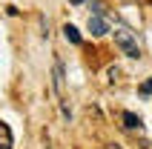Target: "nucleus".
<instances>
[{
	"label": "nucleus",
	"mask_w": 152,
	"mask_h": 149,
	"mask_svg": "<svg viewBox=\"0 0 152 149\" xmlns=\"http://www.w3.org/2000/svg\"><path fill=\"white\" fill-rule=\"evenodd\" d=\"M69 3H72V6H80V3H83V0H69Z\"/></svg>",
	"instance_id": "10"
},
{
	"label": "nucleus",
	"mask_w": 152,
	"mask_h": 149,
	"mask_svg": "<svg viewBox=\"0 0 152 149\" xmlns=\"http://www.w3.org/2000/svg\"><path fill=\"white\" fill-rule=\"evenodd\" d=\"M89 32L95 37H103V34H109V20L103 15H89Z\"/></svg>",
	"instance_id": "2"
},
{
	"label": "nucleus",
	"mask_w": 152,
	"mask_h": 149,
	"mask_svg": "<svg viewBox=\"0 0 152 149\" xmlns=\"http://www.w3.org/2000/svg\"><path fill=\"white\" fill-rule=\"evenodd\" d=\"M63 37H66L69 43H80V32H77L72 23H66V26H63Z\"/></svg>",
	"instance_id": "6"
},
{
	"label": "nucleus",
	"mask_w": 152,
	"mask_h": 149,
	"mask_svg": "<svg viewBox=\"0 0 152 149\" xmlns=\"http://www.w3.org/2000/svg\"><path fill=\"white\" fill-rule=\"evenodd\" d=\"M0 149H12V132L6 123H0Z\"/></svg>",
	"instance_id": "5"
},
{
	"label": "nucleus",
	"mask_w": 152,
	"mask_h": 149,
	"mask_svg": "<svg viewBox=\"0 0 152 149\" xmlns=\"http://www.w3.org/2000/svg\"><path fill=\"white\" fill-rule=\"evenodd\" d=\"M141 95H152V80H144V83H141Z\"/></svg>",
	"instance_id": "8"
},
{
	"label": "nucleus",
	"mask_w": 152,
	"mask_h": 149,
	"mask_svg": "<svg viewBox=\"0 0 152 149\" xmlns=\"http://www.w3.org/2000/svg\"><path fill=\"white\" fill-rule=\"evenodd\" d=\"M115 46H118L126 58H141V43H138L135 32L129 26H115Z\"/></svg>",
	"instance_id": "1"
},
{
	"label": "nucleus",
	"mask_w": 152,
	"mask_h": 149,
	"mask_svg": "<svg viewBox=\"0 0 152 149\" xmlns=\"http://www.w3.org/2000/svg\"><path fill=\"white\" fill-rule=\"evenodd\" d=\"M106 74H109V80H118V66H109V69H106Z\"/></svg>",
	"instance_id": "9"
},
{
	"label": "nucleus",
	"mask_w": 152,
	"mask_h": 149,
	"mask_svg": "<svg viewBox=\"0 0 152 149\" xmlns=\"http://www.w3.org/2000/svg\"><path fill=\"white\" fill-rule=\"evenodd\" d=\"M52 83H55V89H58V95L63 98V66H60V60L55 63V69H52Z\"/></svg>",
	"instance_id": "4"
},
{
	"label": "nucleus",
	"mask_w": 152,
	"mask_h": 149,
	"mask_svg": "<svg viewBox=\"0 0 152 149\" xmlns=\"http://www.w3.org/2000/svg\"><path fill=\"white\" fill-rule=\"evenodd\" d=\"M92 15H106V6L101 0H92Z\"/></svg>",
	"instance_id": "7"
},
{
	"label": "nucleus",
	"mask_w": 152,
	"mask_h": 149,
	"mask_svg": "<svg viewBox=\"0 0 152 149\" xmlns=\"http://www.w3.org/2000/svg\"><path fill=\"white\" fill-rule=\"evenodd\" d=\"M124 126L132 129V132H141V129H144V121H141L135 112H124Z\"/></svg>",
	"instance_id": "3"
},
{
	"label": "nucleus",
	"mask_w": 152,
	"mask_h": 149,
	"mask_svg": "<svg viewBox=\"0 0 152 149\" xmlns=\"http://www.w3.org/2000/svg\"><path fill=\"white\" fill-rule=\"evenodd\" d=\"M103 149H121V146H115V143H112V146H103Z\"/></svg>",
	"instance_id": "11"
}]
</instances>
